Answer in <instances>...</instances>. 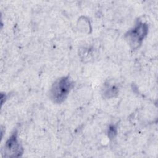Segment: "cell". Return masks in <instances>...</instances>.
<instances>
[{"label": "cell", "instance_id": "obj_3", "mask_svg": "<svg viewBox=\"0 0 158 158\" xmlns=\"http://www.w3.org/2000/svg\"><path fill=\"white\" fill-rule=\"evenodd\" d=\"M23 152L22 148L18 141L17 132L13 133L5 144L4 154L6 157L20 156Z\"/></svg>", "mask_w": 158, "mask_h": 158}, {"label": "cell", "instance_id": "obj_1", "mask_svg": "<svg viewBox=\"0 0 158 158\" xmlns=\"http://www.w3.org/2000/svg\"><path fill=\"white\" fill-rule=\"evenodd\" d=\"M73 86L69 76L60 77L54 81L49 91V97L53 102L62 103L67 98Z\"/></svg>", "mask_w": 158, "mask_h": 158}, {"label": "cell", "instance_id": "obj_2", "mask_svg": "<svg viewBox=\"0 0 158 158\" xmlns=\"http://www.w3.org/2000/svg\"><path fill=\"white\" fill-rule=\"evenodd\" d=\"M148 27L145 23L138 22L136 25L125 34V38L133 49H136L141 44L148 33Z\"/></svg>", "mask_w": 158, "mask_h": 158}, {"label": "cell", "instance_id": "obj_4", "mask_svg": "<svg viewBox=\"0 0 158 158\" xmlns=\"http://www.w3.org/2000/svg\"><path fill=\"white\" fill-rule=\"evenodd\" d=\"M118 92V89L116 86L112 85H106L104 88V94L107 95L108 97L114 96Z\"/></svg>", "mask_w": 158, "mask_h": 158}]
</instances>
